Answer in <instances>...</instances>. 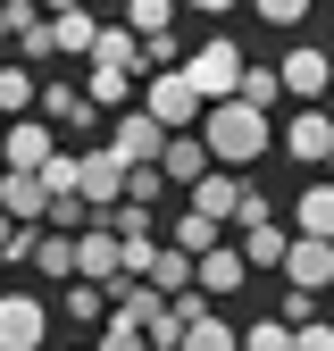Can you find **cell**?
Masks as SVG:
<instances>
[{"label":"cell","mask_w":334,"mask_h":351,"mask_svg":"<svg viewBox=\"0 0 334 351\" xmlns=\"http://www.w3.org/2000/svg\"><path fill=\"white\" fill-rule=\"evenodd\" d=\"M201 143H209V159H218L226 176H242L250 159H268V143H276V125L250 109V101H218L201 117Z\"/></svg>","instance_id":"cell-1"},{"label":"cell","mask_w":334,"mask_h":351,"mask_svg":"<svg viewBox=\"0 0 334 351\" xmlns=\"http://www.w3.org/2000/svg\"><path fill=\"white\" fill-rule=\"evenodd\" d=\"M242 67H250V59L234 51V42H226V34H209V42H201V51H184V84H192V93H201L209 109H218V101H234V93H242Z\"/></svg>","instance_id":"cell-2"},{"label":"cell","mask_w":334,"mask_h":351,"mask_svg":"<svg viewBox=\"0 0 334 351\" xmlns=\"http://www.w3.org/2000/svg\"><path fill=\"white\" fill-rule=\"evenodd\" d=\"M142 117L159 125V134H192V125L209 117V101L184 84V67H167V75H151V84H142Z\"/></svg>","instance_id":"cell-3"},{"label":"cell","mask_w":334,"mask_h":351,"mask_svg":"<svg viewBox=\"0 0 334 351\" xmlns=\"http://www.w3.org/2000/svg\"><path fill=\"white\" fill-rule=\"evenodd\" d=\"M75 276H84V285H101L109 301H117V285H125V243H117V234L101 226V217H92L84 234H75Z\"/></svg>","instance_id":"cell-4"},{"label":"cell","mask_w":334,"mask_h":351,"mask_svg":"<svg viewBox=\"0 0 334 351\" xmlns=\"http://www.w3.org/2000/svg\"><path fill=\"white\" fill-rule=\"evenodd\" d=\"M51 343V301L42 293H0V351H42Z\"/></svg>","instance_id":"cell-5"},{"label":"cell","mask_w":334,"mask_h":351,"mask_svg":"<svg viewBox=\"0 0 334 351\" xmlns=\"http://www.w3.org/2000/svg\"><path fill=\"white\" fill-rule=\"evenodd\" d=\"M276 143L292 151V167H326V159H334V117H326V109H292V117L276 125Z\"/></svg>","instance_id":"cell-6"},{"label":"cell","mask_w":334,"mask_h":351,"mask_svg":"<svg viewBox=\"0 0 334 351\" xmlns=\"http://www.w3.org/2000/svg\"><path fill=\"white\" fill-rule=\"evenodd\" d=\"M276 75H284V93L301 101V109H326V93H334V59H326V51H309V42H301V51H284V59H276Z\"/></svg>","instance_id":"cell-7"},{"label":"cell","mask_w":334,"mask_h":351,"mask_svg":"<svg viewBox=\"0 0 334 351\" xmlns=\"http://www.w3.org/2000/svg\"><path fill=\"white\" fill-rule=\"evenodd\" d=\"M125 184H134V167H125L109 143H101V151H84V209H92V217H109V209L125 201Z\"/></svg>","instance_id":"cell-8"},{"label":"cell","mask_w":334,"mask_h":351,"mask_svg":"<svg viewBox=\"0 0 334 351\" xmlns=\"http://www.w3.org/2000/svg\"><path fill=\"white\" fill-rule=\"evenodd\" d=\"M284 285L301 293V301L334 293V243H309V234H292V251H284Z\"/></svg>","instance_id":"cell-9"},{"label":"cell","mask_w":334,"mask_h":351,"mask_svg":"<svg viewBox=\"0 0 334 351\" xmlns=\"http://www.w3.org/2000/svg\"><path fill=\"white\" fill-rule=\"evenodd\" d=\"M51 159H59L51 125H42V117H17V125H9V143H0V167H9V176H42Z\"/></svg>","instance_id":"cell-10"},{"label":"cell","mask_w":334,"mask_h":351,"mask_svg":"<svg viewBox=\"0 0 334 351\" xmlns=\"http://www.w3.org/2000/svg\"><path fill=\"white\" fill-rule=\"evenodd\" d=\"M109 151H117L125 167H159V151H167V134H159V125H151L142 109H125V117L109 125Z\"/></svg>","instance_id":"cell-11"},{"label":"cell","mask_w":334,"mask_h":351,"mask_svg":"<svg viewBox=\"0 0 334 351\" xmlns=\"http://www.w3.org/2000/svg\"><path fill=\"white\" fill-rule=\"evenodd\" d=\"M242 193H250L242 176H226V167H218V176H201V184H192V209L209 217V226H234V217H242Z\"/></svg>","instance_id":"cell-12"},{"label":"cell","mask_w":334,"mask_h":351,"mask_svg":"<svg viewBox=\"0 0 334 351\" xmlns=\"http://www.w3.org/2000/svg\"><path fill=\"white\" fill-rule=\"evenodd\" d=\"M42 25H51V59L67 51V59H84V67H92V42H101V17H84V9H51Z\"/></svg>","instance_id":"cell-13"},{"label":"cell","mask_w":334,"mask_h":351,"mask_svg":"<svg viewBox=\"0 0 334 351\" xmlns=\"http://www.w3.org/2000/svg\"><path fill=\"white\" fill-rule=\"evenodd\" d=\"M159 176H167V184H201V176H218V159H209V143H201V134H167Z\"/></svg>","instance_id":"cell-14"},{"label":"cell","mask_w":334,"mask_h":351,"mask_svg":"<svg viewBox=\"0 0 334 351\" xmlns=\"http://www.w3.org/2000/svg\"><path fill=\"white\" fill-rule=\"evenodd\" d=\"M0 217H17V226H42V217H51V193H42V176H9V167H0Z\"/></svg>","instance_id":"cell-15"},{"label":"cell","mask_w":334,"mask_h":351,"mask_svg":"<svg viewBox=\"0 0 334 351\" xmlns=\"http://www.w3.org/2000/svg\"><path fill=\"white\" fill-rule=\"evenodd\" d=\"M84 101H92L101 117H109V109H117V117H125V109H142V101H134V75H125V67H101V59L84 67Z\"/></svg>","instance_id":"cell-16"},{"label":"cell","mask_w":334,"mask_h":351,"mask_svg":"<svg viewBox=\"0 0 334 351\" xmlns=\"http://www.w3.org/2000/svg\"><path fill=\"white\" fill-rule=\"evenodd\" d=\"M292 234L334 243V184H301V193H292Z\"/></svg>","instance_id":"cell-17"},{"label":"cell","mask_w":334,"mask_h":351,"mask_svg":"<svg viewBox=\"0 0 334 351\" xmlns=\"http://www.w3.org/2000/svg\"><path fill=\"white\" fill-rule=\"evenodd\" d=\"M242 285H250V259H242V251H234V234H226L218 251L201 259V301H209V293H242Z\"/></svg>","instance_id":"cell-18"},{"label":"cell","mask_w":334,"mask_h":351,"mask_svg":"<svg viewBox=\"0 0 334 351\" xmlns=\"http://www.w3.org/2000/svg\"><path fill=\"white\" fill-rule=\"evenodd\" d=\"M117 326L159 335V326H167V293H151V285H117Z\"/></svg>","instance_id":"cell-19"},{"label":"cell","mask_w":334,"mask_h":351,"mask_svg":"<svg viewBox=\"0 0 334 351\" xmlns=\"http://www.w3.org/2000/svg\"><path fill=\"white\" fill-rule=\"evenodd\" d=\"M42 125H101V109L84 101V84H42Z\"/></svg>","instance_id":"cell-20"},{"label":"cell","mask_w":334,"mask_h":351,"mask_svg":"<svg viewBox=\"0 0 334 351\" xmlns=\"http://www.w3.org/2000/svg\"><path fill=\"white\" fill-rule=\"evenodd\" d=\"M59 318H75V326H109V318H117V301H109L101 285H84V276H75L67 301H59Z\"/></svg>","instance_id":"cell-21"},{"label":"cell","mask_w":334,"mask_h":351,"mask_svg":"<svg viewBox=\"0 0 334 351\" xmlns=\"http://www.w3.org/2000/svg\"><path fill=\"white\" fill-rule=\"evenodd\" d=\"M234 251L250 259V268H276V276H284V251H292V234H284V226H250V234H234Z\"/></svg>","instance_id":"cell-22"},{"label":"cell","mask_w":334,"mask_h":351,"mask_svg":"<svg viewBox=\"0 0 334 351\" xmlns=\"http://www.w3.org/2000/svg\"><path fill=\"white\" fill-rule=\"evenodd\" d=\"M218 243H226V226H209L201 209H184V217H176V234H167V251H184V259H209Z\"/></svg>","instance_id":"cell-23"},{"label":"cell","mask_w":334,"mask_h":351,"mask_svg":"<svg viewBox=\"0 0 334 351\" xmlns=\"http://www.w3.org/2000/svg\"><path fill=\"white\" fill-rule=\"evenodd\" d=\"M34 101H42V93H34V67H25V59H9V67H0V117L17 125Z\"/></svg>","instance_id":"cell-24"},{"label":"cell","mask_w":334,"mask_h":351,"mask_svg":"<svg viewBox=\"0 0 334 351\" xmlns=\"http://www.w3.org/2000/svg\"><path fill=\"white\" fill-rule=\"evenodd\" d=\"M125 34L134 42H167L176 34V9H167V0H134V9H125Z\"/></svg>","instance_id":"cell-25"},{"label":"cell","mask_w":334,"mask_h":351,"mask_svg":"<svg viewBox=\"0 0 334 351\" xmlns=\"http://www.w3.org/2000/svg\"><path fill=\"white\" fill-rule=\"evenodd\" d=\"M101 226H109V234H117V243H151V234H159V217H151V209H142V201H117V209H109V217H101Z\"/></svg>","instance_id":"cell-26"},{"label":"cell","mask_w":334,"mask_h":351,"mask_svg":"<svg viewBox=\"0 0 334 351\" xmlns=\"http://www.w3.org/2000/svg\"><path fill=\"white\" fill-rule=\"evenodd\" d=\"M234 101H250V109L268 117V109L284 101V75H276V67H242V93H234Z\"/></svg>","instance_id":"cell-27"},{"label":"cell","mask_w":334,"mask_h":351,"mask_svg":"<svg viewBox=\"0 0 334 351\" xmlns=\"http://www.w3.org/2000/svg\"><path fill=\"white\" fill-rule=\"evenodd\" d=\"M242 351H292V326L284 318H250L242 326Z\"/></svg>","instance_id":"cell-28"},{"label":"cell","mask_w":334,"mask_h":351,"mask_svg":"<svg viewBox=\"0 0 334 351\" xmlns=\"http://www.w3.org/2000/svg\"><path fill=\"white\" fill-rule=\"evenodd\" d=\"M292 351H334V318H309V326H292Z\"/></svg>","instance_id":"cell-29"},{"label":"cell","mask_w":334,"mask_h":351,"mask_svg":"<svg viewBox=\"0 0 334 351\" xmlns=\"http://www.w3.org/2000/svg\"><path fill=\"white\" fill-rule=\"evenodd\" d=\"M92 351H151V335H134V326H117V318H109V326H101V343H92Z\"/></svg>","instance_id":"cell-30"},{"label":"cell","mask_w":334,"mask_h":351,"mask_svg":"<svg viewBox=\"0 0 334 351\" xmlns=\"http://www.w3.org/2000/svg\"><path fill=\"white\" fill-rule=\"evenodd\" d=\"M268 25H309V0H259Z\"/></svg>","instance_id":"cell-31"},{"label":"cell","mask_w":334,"mask_h":351,"mask_svg":"<svg viewBox=\"0 0 334 351\" xmlns=\"http://www.w3.org/2000/svg\"><path fill=\"white\" fill-rule=\"evenodd\" d=\"M159 193H167V176H159V167H134V184H125V201H142V209H151Z\"/></svg>","instance_id":"cell-32"},{"label":"cell","mask_w":334,"mask_h":351,"mask_svg":"<svg viewBox=\"0 0 334 351\" xmlns=\"http://www.w3.org/2000/svg\"><path fill=\"white\" fill-rule=\"evenodd\" d=\"M17 234H25V226H17V217H0V259H9V251H17Z\"/></svg>","instance_id":"cell-33"},{"label":"cell","mask_w":334,"mask_h":351,"mask_svg":"<svg viewBox=\"0 0 334 351\" xmlns=\"http://www.w3.org/2000/svg\"><path fill=\"white\" fill-rule=\"evenodd\" d=\"M0 143H9V117H0Z\"/></svg>","instance_id":"cell-34"},{"label":"cell","mask_w":334,"mask_h":351,"mask_svg":"<svg viewBox=\"0 0 334 351\" xmlns=\"http://www.w3.org/2000/svg\"><path fill=\"white\" fill-rule=\"evenodd\" d=\"M326 117H334V93H326Z\"/></svg>","instance_id":"cell-35"},{"label":"cell","mask_w":334,"mask_h":351,"mask_svg":"<svg viewBox=\"0 0 334 351\" xmlns=\"http://www.w3.org/2000/svg\"><path fill=\"white\" fill-rule=\"evenodd\" d=\"M84 351H92V343H84Z\"/></svg>","instance_id":"cell-36"}]
</instances>
